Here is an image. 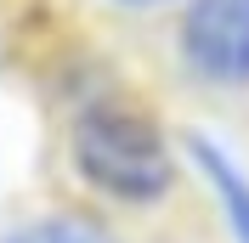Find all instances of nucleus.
I'll use <instances>...</instances> for the list:
<instances>
[{"mask_svg":"<svg viewBox=\"0 0 249 243\" xmlns=\"http://www.w3.org/2000/svg\"><path fill=\"white\" fill-rule=\"evenodd\" d=\"M68 158H74L79 181L91 192L147 209L176 192V153L170 136L159 130L153 113L119 102V96H96L74 113L68 124Z\"/></svg>","mask_w":249,"mask_h":243,"instance_id":"1","label":"nucleus"},{"mask_svg":"<svg viewBox=\"0 0 249 243\" xmlns=\"http://www.w3.org/2000/svg\"><path fill=\"white\" fill-rule=\"evenodd\" d=\"M181 68L210 91H249V0H187L176 23Z\"/></svg>","mask_w":249,"mask_h":243,"instance_id":"2","label":"nucleus"},{"mask_svg":"<svg viewBox=\"0 0 249 243\" xmlns=\"http://www.w3.org/2000/svg\"><path fill=\"white\" fill-rule=\"evenodd\" d=\"M181 147H187V158L198 164V175L210 181V192H215V204H221L227 232H232L238 243H249V175L232 164V158H227V147H221V141H210L204 130H187Z\"/></svg>","mask_w":249,"mask_h":243,"instance_id":"3","label":"nucleus"},{"mask_svg":"<svg viewBox=\"0 0 249 243\" xmlns=\"http://www.w3.org/2000/svg\"><path fill=\"white\" fill-rule=\"evenodd\" d=\"M0 243H119V238L79 209H57V215H34V221L12 226Z\"/></svg>","mask_w":249,"mask_h":243,"instance_id":"4","label":"nucleus"},{"mask_svg":"<svg viewBox=\"0 0 249 243\" xmlns=\"http://www.w3.org/2000/svg\"><path fill=\"white\" fill-rule=\"evenodd\" d=\"M113 6H124V12H147V6H164V0H113Z\"/></svg>","mask_w":249,"mask_h":243,"instance_id":"5","label":"nucleus"}]
</instances>
